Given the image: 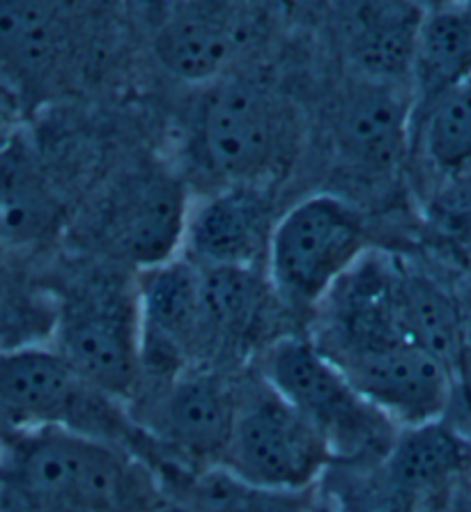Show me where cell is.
<instances>
[{
	"label": "cell",
	"instance_id": "6da1fadb",
	"mask_svg": "<svg viewBox=\"0 0 471 512\" xmlns=\"http://www.w3.org/2000/svg\"><path fill=\"white\" fill-rule=\"evenodd\" d=\"M154 473L127 448L60 428L0 446V512H152Z\"/></svg>",
	"mask_w": 471,
	"mask_h": 512
},
{
	"label": "cell",
	"instance_id": "7a4b0ae2",
	"mask_svg": "<svg viewBox=\"0 0 471 512\" xmlns=\"http://www.w3.org/2000/svg\"><path fill=\"white\" fill-rule=\"evenodd\" d=\"M0 418L19 430L60 428L138 455L154 441L129 407L90 386L53 347L23 345L0 352Z\"/></svg>",
	"mask_w": 471,
	"mask_h": 512
},
{
	"label": "cell",
	"instance_id": "3957f363",
	"mask_svg": "<svg viewBox=\"0 0 471 512\" xmlns=\"http://www.w3.org/2000/svg\"><path fill=\"white\" fill-rule=\"evenodd\" d=\"M193 152L221 186H269L288 166L295 120L283 99L249 79H223L200 99Z\"/></svg>",
	"mask_w": 471,
	"mask_h": 512
},
{
	"label": "cell",
	"instance_id": "277c9868",
	"mask_svg": "<svg viewBox=\"0 0 471 512\" xmlns=\"http://www.w3.org/2000/svg\"><path fill=\"white\" fill-rule=\"evenodd\" d=\"M336 460L327 439L267 379L237 391V416L219 471L260 492L306 494Z\"/></svg>",
	"mask_w": 471,
	"mask_h": 512
},
{
	"label": "cell",
	"instance_id": "5b68a950",
	"mask_svg": "<svg viewBox=\"0 0 471 512\" xmlns=\"http://www.w3.org/2000/svg\"><path fill=\"white\" fill-rule=\"evenodd\" d=\"M364 258V214L343 198L318 193L299 200L276 223L267 278L285 308L311 310Z\"/></svg>",
	"mask_w": 471,
	"mask_h": 512
},
{
	"label": "cell",
	"instance_id": "8992f818",
	"mask_svg": "<svg viewBox=\"0 0 471 512\" xmlns=\"http://www.w3.org/2000/svg\"><path fill=\"white\" fill-rule=\"evenodd\" d=\"M262 377L318 430L338 457L389 453L398 428L354 389L313 340L285 336L267 347Z\"/></svg>",
	"mask_w": 471,
	"mask_h": 512
},
{
	"label": "cell",
	"instance_id": "52a82bcc",
	"mask_svg": "<svg viewBox=\"0 0 471 512\" xmlns=\"http://www.w3.org/2000/svg\"><path fill=\"white\" fill-rule=\"evenodd\" d=\"M53 349L97 391L129 407L143 386L136 283H97L60 308Z\"/></svg>",
	"mask_w": 471,
	"mask_h": 512
},
{
	"label": "cell",
	"instance_id": "ba28073f",
	"mask_svg": "<svg viewBox=\"0 0 471 512\" xmlns=\"http://www.w3.org/2000/svg\"><path fill=\"white\" fill-rule=\"evenodd\" d=\"M315 345L398 430L442 421L451 405L453 372L403 336L386 333Z\"/></svg>",
	"mask_w": 471,
	"mask_h": 512
},
{
	"label": "cell",
	"instance_id": "9c48e42d",
	"mask_svg": "<svg viewBox=\"0 0 471 512\" xmlns=\"http://www.w3.org/2000/svg\"><path fill=\"white\" fill-rule=\"evenodd\" d=\"M184 180L166 168H145L120 186L104 214L108 255L143 274L182 258L191 212Z\"/></svg>",
	"mask_w": 471,
	"mask_h": 512
},
{
	"label": "cell",
	"instance_id": "30bf717a",
	"mask_svg": "<svg viewBox=\"0 0 471 512\" xmlns=\"http://www.w3.org/2000/svg\"><path fill=\"white\" fill-rule=\"evenodd\" d=\"M235 416L237 389L212 368H191L157 386L136 425L187 464L219 469Z\"/></svg>",
	"mask_w": 471,
	"mask_h": 512
},
{
	"label": "cell",
	"instance_id": "8fae6325",
	"mask_svg": "<svg viewBox=\"0 0 471 512\" xmlns=\"http://www.w3.org/2000/svg\"><path fill=\"white\" fill-rule=\"evenodd\" d=\"M74 7L44 0H0V83L23 108L60 88L72 65Z\"/></svg>",
	"mask_w": 471,
	"mask_h": 512
},
{
	"label": "cell",
	"instance_id": "7c38bea8",
	"mask_svg": "<svg viewBox=\"0 0 471 512\" xmlns=\"http://www.w3.org/2000/svg\"><path fill=\"white\" fill-rule=\"evenodd\" d=\"M279 219L269 186H219L191 203L182 255L196 267L267 271Z\"/></svg>",
	"mask_w": 471,
	"mask_h": 512
},
{
	"label": "cell",
	"instance_id": "4fadbf2b",
	"mask_svg": "<svg viewBox=\"0 0 471 512\" xmlns=\"http://www.w3.org/2000/svg\"><path fill=\"white\" fill-rule=\"evenodd\" d=\"M382 471L393 499L428 512L471 473V439L444 418L405 428L384 455Z\"/></svg>",
	"mask_w": 471,
	"mask_h": 512
},
{
	"label": "cell",
	"instance_id": "5bb4252c",
	"mask_svg": "<svg viewBox=\"0 0 471 512\" xmlns=\"http://www.w3.org/2000/svg\"><path fill=\"white\" fill-rule=\"evenodd\" d=\"M412 118V92L359 79L338 106L336 145L359 168L389 173L403 159Z\"/></svg>",
	"mask_w": 471,
	"mask_h": 512
},
{
	"label": "cell",
	"instance_id": "9a60e30c",
	"mask_svg": "<svg viewBox=\"0 0 471 512\" xmlns=\"http://www.w3.org/2000/svg\"><path fill=\"white\" fill-rule=\"evenodd\" d=\"M242 35V19L233 7L180 5L161 21L152 49L159 65L175 79L212 85L233 60Z\"/></svg>",
	"mask_w": 471,
	"mask_h": 512
},
{
	"label": "cell",
	"instance_id": "2e32d148",
	"mask_svg": "<svg viewBox=\"0 0 471 512\" xmlns=\"http://www.w3.org/2000/svg\"><path fill=\"white\" fill-rule=\"evenodd\" d=\"M63 207L37 159L17 136L0 154V246L23 248L49 239Z\"/></svg>",
	"mask_w": 471,
	"mask_h": 512
},
{
	"label": "cell",
	"instance_id": "e0dca14e",
	"mask_svg": "<svg viewBox=\"0 0 471 512\" xmlns=\"http://www.w3.org/2000/svg\"><path fill=\"white\" fill-rule=\"evenodd\" d=\"M467 81H471V10L442 5L423 12L409 81L414 115Z\"/></svg>",
	"mask_w": 471,
	"mask_h": 512
},
{
	"label": "cell",
	"instance_id": "ac0fdd59",
	"mask_svg": "<svg viewBox=\"0 0 471 512\" xmlns=\"http://www.w3.org/2000/svg\"><path fill=\"white\" fill-rule=\"evenodd\" d=\"M393 306L409 343L435 356L455 375L465 356V324L451 294L419 271L393 265Z\"/></svg>",
	"mask_w": 471,
	"mask_h": 512
},
{
	"label": "cell",
	"instance_id": "d6986e66",
	"mask_svg": "<svg viewBox=\"0 0 471 512\" xmlns=\"http://www.w3.org/2000/svg\"><path fill=\"white\" fill-rule=\"evenodd\" d=\"M203 278V301L219 354L242 349L265 333L267 315L276 292L267 271L198 267Z\"/></svg>",
	"mask_w": 471,
	"mask_h": 512
},
{
	"label": "cell",
	"instance_id": "ffe728a7",
	"mask_svg": "<svg viewBox=\"0 0 471 512\" xmlns=\"http://www.w3.org/2000/svg\"><path fill=\"white\" fill-rule=\"evenodd\" d=\"M421 19L423 10H409V5H386L380 14L366 17L352 46L361 79L409 90Z\"/></svg>",
	"mask_w": 471,
	"mask_h": 512
},
{
	"label": "cell",
	"instance_id": "44dd1931",
	"mask_svg": "<svg viewBox=\"0 0 471 512\" xmlns=\"http://www.w3.org/2000/svg\"><path fill=\"white\" fill-rule=\"evenodd\" d=\"M419 115L423 152L437 170L471 173V81L449 90Z\"/></svg>",
	"mask_w": 471,
	"mask_h": 512
},
{
	"label": "cell",
	"instance_id": "7402d4cb",
	"mask_svg": "<svg viewBox=\"0 0 471 512\" xmlns=\"http://www.w3.org/2000/svg\"><path fill=\"white\" fill-rule=\"evenodd\" d=\"M311 499L306 494L260 492L235 483L230 478V492L223 496L221 512H306Z\"/></svg>",
	"mask_w": 471,
	"mask_h": 512
},
{
	"label": "cell",
	"instance_id": "603a6c76",
	"mask_svg": "<svg viewBox=\"0 0 471 512\" xmlns=\"http://www.w3.org/2000/svg\"><path fill=\"white\" fill-rule=\"evenodd\" d=\"M21 115V106L17 97L12 95L10 90L0 83V154H3L7 147L12 145L14 138H17V122Z\"/></svg>",
	"mask_w": 471,
	"mask_h": 512
},
{
	"label": "cell",
	"instance_id": "cb8c5ba5",
	"mask_svg": "<svg viewBox=\"0 0 471 512\" xmlns=\"http://www.w3.org/2000/svg\"><path fill=\"white\" fill-rule=\"evenodd\" d=\"M306 512H347L341 506H336V503L331 501H311V506L306 508Z\"/></svg>",
	"mask_w": 471,
	"mask_h": 512
},
{
	"label": "cell",
	"instance_id": "d4e9b609",
	"mask_svg": "<svg viewBox=\"0 0 471 512\" xmlns=\"http://www.w3.org/2000/svg\"><path fill=\"white\" fill-rule=\"evenodd\" d=\"M370 512H421V510H416L414 506H407V503L393 499L386 508H375V510H370Z\"/></svg>",
	"mask_w": 471,
	"mask_h": 512
}]
</instances>
